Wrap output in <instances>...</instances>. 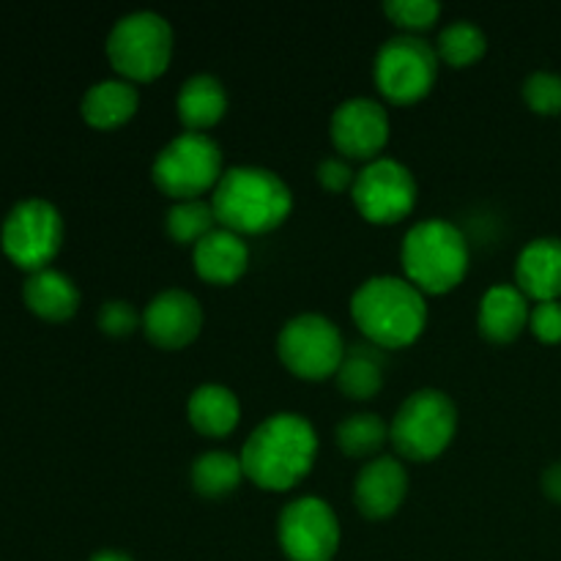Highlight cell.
Segmentation results:
<instances>
[{
  "label": "cell",
  "instance_id": "cell-12",
  "mask_svg": "<svg viewBox=\"0 0 561 561\" xmlns=\"http://www.w3.org/2000/svg\"><path fill=\"white\" fill-rule=\"evenodd\" d=\"M277 540L290 561H332L340 548V520L321 496H299L277 518Z\"/></svg>",
  "mask_w": 561,
  "mask_h": 561
},
{
  "label": "cell",
  "instance_id": "cell-15",
  "mask_svg": "<svg viewBox=\"0 0 561 561\" xmlns=\"http://www.w3.org/2000/svg\"><path fill=\"white\" fill-rule=\"evenodd\" d=\"M409 496V471L392 455L367 460L354 482V502L370 520H383L398 513Z\"/></svg>",
  "mask_w": 561,
  "mask_h": 561
},
{
  "label": "cell",
  "instance_id": "cell-8",
  "mask_svg": "<svg viewBox=\"0 0 561 561\" xmlns=\"http://www.w3.org/2000/svg\"><path fill=\"white\" fill-rule=\"evenodd\" d=\"M343 332L321 312H299L277 334L279 362L305 381L337 376L345 359Z\"/></svg>",
  "mask_w": 561,
  "mask_h": 561
},
{
  "label": "cell",
  "instance_id": "cell-14",
  "mask_svg": "<svg viewBox=\"0 0 561 561\" xmlns=\"http://www.w3.org/2000/svg\"><path fill=\"white\" fill-rule=\"evenodd\" d=\"M142 332L157 348L179 351L203 329V307L195 294L181 288L159 290L142 310Z\"/></svg>",
  "mask_w": 561,
  "mask_h": 561
},
{
  "label": "cell",
  "instance_id": "cell-19",
  "mask_svg": "<svg viewBox=\"0 0 561 561\" xmlns=\"http://www.w3.org/2000/svg\"><path fill=\"white\" fill-rule=\"evenodd\" d=\"M175 110H179V118L186 131H206L228 113V91L217 75L201 71L181 82Z\"/></svg>",
  "mask_w": 561,
  "mask_h": 561
},
{
  "label": "cell",
  "instance_id": "cell-27",
  "mask_svg": "<svg viewBox=\"0 0 561 561\" xmlns=\"http://www.w3.org/2000/svg\"><path fill=\"white\" fill-rule=\"evenodd\" d=\"M214 228H219L217 214H214L211 201H203V197H197V201H173L168 214H164V230L179 244L195 247Z\"/></svg>",
  "mask_w": 561,
  "mask_h": 561
},
{
  "label": "cell",
  "instance_id": "cell-16",
  "mask_svg": "<svg viewBox=\"0 0 561 561\" xmlns=\"http://www.w3.org/2000/svg\"><path fill=\"white\" fill-rule=\"evenodd\" d=\"M192 266H195L197 277L206 283L230 285L250 266V247H247L244 236L219 225L192 247Z\"/></svg>",
  "mask_w": 561,
  "mask_h": 561
},
{
  "label": "cell",
  "instance_id": "cell-10",
  "mask_svg": "<svg viewBox=\"0 0 561 561\" xmlns=\"http://www.w3.org/2000/svg\"><path fill=\"white\" fill-rule=\"evenodd\" d=\"M64 244V217L44 197H25L16 203L0 228V247L14 266L25 272L49 268Z\"/></svg>",
  "mask_w": 561,
  "mask_h": 561
},
{
  "label": "cell",
  "instance_id": "cell-29",
  "mask_svg": "<svg viewBox=\"0 0 561 561\" xmlns=\"http://www.w3.org/2000/svg\"><path fill=\"white\" fill-rule=\"evenodd\" d=\"M526 104L540 115H559L561 113V75L548 69L531 71L524 80Z\"/></svg>",
  "mask_w": 561,
  "mask_h": 561
},
{
  "label": "cell",
  "instance_id": "cell-21",
  "mask_svg": "<svg viewBox=\"0 0 561 561\" xmlns=\"http://www.w3.org/2000/svg\"><path fill=\"white\" fill-rule=\"evenodd\" d=\"M22 299H25L27 310L33 316L44 318V321H69L80 307V290H77L75 279L69 274L58 272V268H42L33 272L22 285Z\"/></svg>",
  "mask_w": 561,
  "mask_h": 561
},
{
  "label": "cell",
  "instance_id": "cell-26",
  "mask_svg": "<svg viewBox=\"0 0 561 561\" xmlns=\"http://www.w3.org/2000/svg\"><path fill=\"white\" fill-rule=\"evenodd\" d=\"M488 49V36L477 22L471 20H453L449 25L442 27L436 38V53L438 60L463 69L480 60Z\"/></svg>",
  "mask_w": 561,
  "mask_h": 561
},
{
  "label": "cell",
  "instance_id": "cell-20",
  "mask_svg": "<svg viewBox=\"0 0 561 561\" xmlns=\"http://www.w3.org/2000/svg\"><path fill=\"white\" fill-rule=\"evenodd\" d=\"M186 420L201 436L222 438L239 425L241 403L225 383H201L186 400Z\"/></svg>",
  "mask_w": 561,
  "mask_h": 561
},
{
  "label": "cell",
  "instance_id": "cell-23",
  "mask_svg": "<svg viewBox=\"0 0 561 561\" xmlns=\"http://www.w3.org/2000/svg\"><path fill=\"white\" fill-rule=\"evenodd\" d=\"M378 345H351L337 370V387L345 398L370 400L383 387V362Z\"/></svg>",
  "mask_w": 561,
  "mask_h": 561
},
{
  "label": "cell",
  "instance_id": "cell-17",
  "mask_svg": "<svg viewBox=\"0 0 561 561\" xmlns=\"http://www.w3.org/2000/svg\"><path fill=\"white\" fill-rule=\"evenodd\" d=\"M515 285L535 301H557L561 296V239H531L515 261Z\"/></svg>",
  "mask_w": 561,
  "mask_h": 561
},
{
  "label": "cell",
  "instance_id": "cell-9",
  "mask_svg": "<svg viewBox=\"0 0 561 561\" xmlns=\"http://www.w3.org/2000/svg\"><path fill=\"white\" fill-rule=\"evenodd\" d=\"M373 77L381 96L392 104H414L431 93L438 77V53L431 42L411 33L387 38L378 47Z\"/></svg>",
  "mask_w": 561,
  "mask_h": 561
},
{
  "label": "cell",
  "instance_id": "cell-5",
  "mask_svg": "<svg viewBox=\"0 0 561 561\" xmlns=\"http://www.w3.org/2000/svg\"><path fill=\"white\" fill-rule=\"evenodd\" d=\"M173 25L159 11L140 9L115 20L104 53L124 80L148 82L164 75L173 58Z\"/></svg>",
  "mask_w": 561,
  "mask_h": 561
},
{
  "label": "cell",
  "instance_id": "cell-33",
  "mask_svg": "<svg viewBox=\"0 0 561 561\" xmlns=\"http://www.w3.org/2000/svg\"><path fill=\"white\" fill-rule=\"evenodd\" d=\"M540 485H542V493H546L551 502L561 504V460H557V463H551L546 471H542Z\"/></svg>",
  "mask_w": 561,
  "mask_h": 561
},
{
  "label": "cell",
  "instance_id": "cell-13",
  "mask_svg": "<svg viewBox=\"0 0 561 561\" xmlns=\"http://www.w3.org/2000/svg\"><path fill=\"white\" fill-rule=\"evenodd\" d=\"M389 113L378 99L370 96H351L340 102L332 113L329 135H332L334 148L343 159H378V153L387 148Z\"/></svg>",
  "mask_w": 561,
  "mask_h": 561
},
{
  "label": "cell",
  "instance_id": "cell-31",
  "mask_svg": "<svg viewBox=\"0 0 561 561\" xmlns=\"http://www.w3.org/2000/svg\"><path fill=\"white\" fill-rule=\"evenodd\" d=\"M529 329L542 343H561V301H537L531 307Z\"/></svg>",
  "mask_w": 561,
  "mask_h": 561
},
{
  "label": "cell",
  "instance_id": "cell-30",
  "mask_svg": "<svg viewBox=\"0 0 561 561\" xmlns=\"http://www.w3.org/2000/svg\"><path fill=\"white\" fill-rule=\"evenodd\" d=\"M96 323L104 334H110V337H126V334H131L135 329L142 327V312H137L131 301L113 299L104 301V305L99 307Z\"/></svg>",
  "mask_w": 561,
  "mask_h": 561
},
{
  "label": "cell",
  "instance_id": "cell-3",
  "mask_svg": "<svg viewBox=\"0 0 561 561\" xmlns=\"http://www.w3.org/2000/svg\"><path fill=\"white\" fill-rule=\"evenodd\" d=\"M351 316L378 348H405L427 327V301L405 277L378 274L365 279L351 296Z\"/></svg>",
  "mask_w": 561,
  "mask_h": 561
},
{
  "label": "cell",
  "instance_id": "cell-6",
  "mask_svg": "<svg viewBox=\"0 0 561 561\" xmlns=\"http://www.w3.org/2000/svg\"><path fill=\"white\" fill-rule=\"evenodd\" d=\"M458 433V405L442 389H416L400 403L389 425V442L400 458L427 463L453 444Z\"/></svg>",
  "mask_w": 561,
  "mask_h": 561
},
{
  "label": "cell",
  "instance_id": "cell-2",
  "mask_svg": "<svg viewBox=\"0 0 561 561\" xmlns=\"http://www.w3.org/2000/svg\"><path fill=\"white\" fill-rule=\"evenodd\" d=\"M217 222L239 236L268 233L294 211V192L283 175L261 164L228 168L211 192Z\"/></svg>",
  "mask_w": 561,
  "mask_h": 561
},
{
  "label": "cell",
  "instance_id": "cell-11",
  "mask_svg": "<svg viewBox=\"0 0 561 561\" xmlns=\"http://www.w3.org/2000/svg\"><path fill=\"white\" fill-rule=\"evenodd\" d=\"M351 197L367 222L392 225L414 211L416 179L398 159L378 157L356 173Z\"/></svg>",
  "mask_w": 561,
  "mask_h": 561
},
{
  "label": "cell",
  "instance_id": "cell-22",
  "mask_svg": "<svg viewBox=\"0 0 561 561\" xmlns=\"http://www.w3.org/2000/svg\"><path fill=\"white\" fill-rule=\"evenodd\" d=\"M140 107V91L124 77L93 82L80 102V113L93 129H115L126 124Z\"/></svg>",
  "mask_w": 561,
  "mask_h": 561
},
{
  "label": "cell",
  "instance_id": "cell-4",
  "mask_svg": "<svg viewBox=\"0 0 561 561\" xmlns=\"http://www.w3.org/2000/svg\"><path fill=\"white\" fill-rule=\"evenodd\" d=\"M471 250L463 230L442 217L411 225L400 244L405 279L422 294H447L463 283Z\"/></svg>",
  "mask_w": 561,
  "mask_h": 561
},
{
  "label": "cell",
  "instance_id": "cell-7",
  "mask_svg": "<svg viewBox=\"0 0 561 561\" xmlns=\"http://www.w3.org/2000/svg\"><path fill=\"white\" fill-rule=\"evenodd\" d=\"M222 148L206 131H181L162 146L151 179L173 201H197L222 179Z\"/></svg>",
  "mask_w": 561,
  "mask_h": 561
},
{
  "label": "cell",
  "instance_id": "cell-18",
  "mask_svg": "<svg viewBox=\"0 0 561 561\" xmlns=\"http://www.w3.org/2000/svg\"><path fill=\"white\" fill-rule=\"evenodd\" d=\"M531 307L518 285L496 283L485 290L477 312L480 332L493 343H513L529 327Z\"/></svg>",
  "mask_w": 561,
  "mask_h": 561
},
{
  "label": "cell",
  "instance_id": "cell-28",
  "mask_svg": "<svg viewBox=\"0 0 561 561\" xmlns=\"http://www.w3.org/2000/svg\"><path fill=\"white\" fill-rule=\"evenodd\" d=\"M383 11L405 33L420 36L422 31L436 25L438 16H442V3H436V0H387Z\"/></svg>",
  "mask_w": 561,
  "mask_h": 561
},
{
  "label": "cell",
  "instance_id": "cell-34",
  "mask_svg": "<svg viewBox=\"0 0 561 561\" xmlns=\"http://www.w3.org/2000/svg\"><path fill=\"white\" fill-rule=\"evenodd\" d=\"M91 561H135L131 557H126V553H121V551H99L96 557H93Z\"/></svg>",
  "mask_w": 561,
  "mask_h": 561
},
{
  "label": "cell",
  "instance_id": "cell-1",
  "mask_svg": "<svg viewBox=\"0 0 561 561\" xmlns=\"http://www.w3.org/2000/svg\"><path fill=\"white\" fill-rule=\"evenodd\" d=\"M244 477L263 491H290L310 474L318 458V433L307 416L279 411L266 416L241 447Z\"/></svg>",
  "mask_w": 561,
  "mask_h": 561
},
{
  "label": "cell",
  "instance_id": "cell-25",
  "mask_svg": "<svg viewBox=\"0 0 561 561\" xmlns=\"http://www.w3.org/2000/svg\"><path fill=\"white\" fill-rule=\"evenodd\" d=\"M337 447L343 449L348 458H378L383 444L389 442V425L381 414L373 411H356V414L345 416L337 425Z\"/></svg>",
  "mask_w": 561,
  "mask_h": 561
},
{
  "label": "cell",
  "instance_id": "cell-24",
  "mask_svg": "<svg viewBox=\"0 0 561 561\" xmlns=\"http://www.w3.org/2000/svg\"><path fill=\"white\" fill-rule=\"evenodd\" d=\"M244 480V466L239 455L228 449H208L192 460L190 482L201 496L222 499L233 493Z\"/></svg>",
  "mask_w": 561,
  "mask_h": 561
},
{
  "label": "cell",
  "instance_id": "cell-32",
  "mask_svg": "<svg viewBox=\"0 0 561 561\" xmlns=\"http://www.w3.org/2000/svg\"><path fill=\"white\" fill-rule=\"evenodd\" d=\"M316 175H318V184L329 192L351 190V186H354V179H356V173L351 170V162L343 157L321 159V162H318Z\"/></svg>",
  "mask_w": 561,
  "mask_h": 561
}]
</instances>
